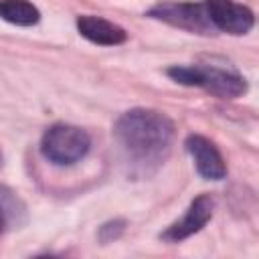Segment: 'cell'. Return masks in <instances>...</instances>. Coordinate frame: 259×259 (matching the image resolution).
I'll return each mask as SVG.
<instances>
[{
    "instance_id": "cell-1",
    "label": "cell",
    "mask_w": 259,
    "mask_h": 259,
    "mask_svg": "<svg viewBox=\"0 0 259 259\" xmlns=\"http://www.w3.org/2000/svg\"><path fill=\"white\" fill-rule=\"evenodd\" d=\"M113 136L123 156L148 172L164 164L174 140V123L154 109H130L115 121Z\"/></svg>"
},
{
    "instance_id": "cell-2",
    "label": "cell",
    "mask_w": 259,
    "mask_h": 259,
    "mask_svg": "<svg viewBox=\"0 0 259 259\" xmlns=\"http://www.w3.org/2000/svg\"><path fill=\"white\" fill-rule=\"evenodd\" d=\"M91 140L85 130L69 123H55L51 125L40 142L42 156L57 164V166H69L79 162L89 152Z\"/></svg>"
},
{
    "instance_id": "cell-3",
    "label": "cell",
    "mask_w": 259,
    "mask_h": 259,
    "mask_svg": "<svg viewBox=\"0 0 259 259\" xmlns=\"http://www.w3.org/2000/svg\"><path fill=\"white\" fill-rule=\"evenodd\" d=\"M148 16L164 20L172 26L190 30V32H198V34H210L214 32V24L208 18L206 6L202 4H194V2H160L156 6L150 8Z\"/></svg>"
},
{
    "instance_id": "cell-4",
    "label": "cell",
    "mask_w": 259,
    "mask_h": 259,
    "mask_svg": "<svg viewBox=\"0 0 259 259\" xmlns=\"http://www.w3.org/2000/svg\"><path fill=\"white\" fill-rule=\"evenodd\" d=\"M204 6L217 30L229 34H245L253 28V12L235 0H204Z\"/></svg>"
},
{
    "instance_id": "cell-5",
    "label": "cell",
    "mask_w": 259,
    "mask_h": 259,
    "mask_svg": "<svg viewBox=\"0 0 259 259\" xmlns=\"http://www.w3.org/2000/svg\"><path fill=\"white\" fill-rule=\"evenodd\" d=\"M212 208H214V202H212V198H210L208 194L196 196V198L190 202L186 214L162 233V239H164V241H170V243H176V241H182V239H186V237L198 233V231L210 221Z\"/></svg>"
},
{
    "instance_id": "cell-6",
    "label": "cell",
    "mask_w": 259,
    "mask_h": 259,
    "mask_svg": "<svg viewBox=\"0 0 259 259\" xmlns=\"http://www.w3.org/2000/svg\"><path fill=\"white\" fill-rule=\"evenodd\" d=\"M184 146L190 152V156L194 158V164H196V170L200 176H204L206 180L225 178L227 168H225L223 156L210 140H206L202 136H188Z\"/></svg>"
},
{
    "instance_id": "cell-7",
    "label": "cell",
    "mask_w": 259,
    "mask_h": 259,
    "mask_svg": "<svg viewBox=\"0 0 259 259\" xmlns=\"http://www.w3.org/2000/svg\"><path fill=\"white\" fill-rule=\"evenodd\" d=\"M77 28L81 32V36H85L87 40L95 42V45H105V47H113V45H121L125 42L127 34L121 26L93 16V14H83L77 18Z\"/></svg>"
},
{
    "instance_id": "cell-8",
    "label": "cell",
    "mask_w": 259,
    "mask_h": 259,
    "mask_svg": "<svg viewBox=\"0 0 259 259\" xmlns=\"http://www.w3.org/2000/svg\"><path fill=\"white\" fill-rule=\"evenodd\" d=\"M202 89L219 97H239L247 91V83L235 71H227L221 67H202Z\"/></svg>"
},
{
    "instance_id": "cell-9",
    "label": "cell",
    "mask_w": 259,
    "mask_h": 259,
    "mask_svg": "<svg viewBox=\"0 0 259 259\" xmlns=\"http://www.w3.org/2000/svg\"><path fill=\"white\" fill-rule=\"evenodd\" d=\"M0 14L6 22L18 24V26H32L40 20L38 8L32 6L28 0H2Z\"/></svg>"
},
{
    "instance_id": "cell-10",
    "label": "cell",
    "mask_w": 259,
    "mask_h": 259,
    "mask_svg": "<svg viewBox=\"0 0 259 259\" xmlns=\"http://www.w3.org/2000/svg\"><path fill=\"white\" fill-rule=\"evenodd\" d=\"M2 214H4V229H18L24 219H26V212H24V204L6 188L2 186Z\"/></svg>"
},
{
    "instance_id": "cell-11",
    "label": "cell",
    "mask_w": 259,
    "mask_h": 259,
    "mask_svg": "<svg viewBox=\"0 0 259 259\" xmlns=\"http://www.w3.org/2000/svg\"><path fill=\"white\" fill-rule=\"evenodd\" d=\"M168 75L182 85L200 87L202 85V67H188V65H176L168 69Z\"/></svg>"
},
{
    "instance_id": "cell-12",
    "label": "cell",
    "mask_w": 259,
    "mask_h": 259,
    "mask_svg": "<svg viewBox=\"0 0 259 259\" xmlns=\"http://www.w3.org/2000/svg\"><path fill=\"white\" fill-rule=\"evenodd\" d=\"M125 229V223L123 221H111V223H105L101 229H99V239L103 243H111L113 239H117Z\"/></svg>"
}]
</instances>
